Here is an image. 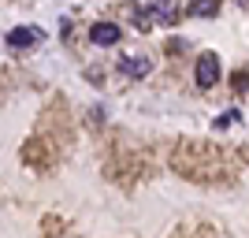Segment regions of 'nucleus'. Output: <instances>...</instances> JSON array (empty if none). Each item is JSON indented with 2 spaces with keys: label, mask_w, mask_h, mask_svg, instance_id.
<instances>
[{
  "label": "nucleus",
  "mask_w": 249,
  "mask_h": 238,
  "mask_svg": "<svg viewBox=\"0 0 249 238\" xmlns=\"http://www.w3.org/2000/svg\"><path fill=\"white\" fill-rule=\"evenodd\" d=\"M119 71H123L126 78H145V74L153 71V63H149L145 56H123V60H119Z\"/></svg>",
  "instance_id": "nucleus-3"
},
{
  "label": "nucleus",
  "mask_w": 249,
  "mask_h": 238,
  "mask_svg": "<svg viewBox=\"0 0 249 238\" xmlns=\"http://www.w3.org/2000/svg\"><path fill=\"white\" fill-rule=\"evenodd\" d=\"M234 119H238V112H223V115H219V119H216V127H219V130H223V127H231V123H234Z\"/></svg>",
  "instance_id": "nucleus-7"
},
{
  "label": "nucleus",
  "mask_w": 249,
  "mask_h": 238,
  "mask_svg": "<svg viewBox=\"0 0 249 238\" xmlns=\"http://www.w3.org/2000/svg\"><path fill=\"white\" fill-rule=\"evenodd\" d=\"M190 11H194V15H201V19H212V15L219 11V4H216V0H197Z\"/></svg>",
  "instance_id": "nucleus-6"
},
{
  "label": "nucleus",
  "mask_w": 249,
  "mask_h": 238,
  "mask_svg": "<svg viewBox=\"0 0 249 238\" xmlns=\"http://www.w3.org/2000/svg\"><path fill=\"white\" fill-rule=\"evenodd\" d=\"M41 41V30H34V26H19V30L8 34V45L11 49H30V45Z\"/></svg>",
  "instance_id": "nucleus-4"
},
{
  "label": "nucleus",
  "mask_w": 249,
  "mask_h": 238,
  "mask_svg": "<svg viewBox=\"0 0 249 238\" xmlns=\"http://www.w3.org/2000/svg\"><path fill=\"white\" fill-rule=\"evenodd\" d=\"M149 11H153L156 22H167V26L178 19V11H175V4H171V0H149Z\"/></svg>",
  "instance_id": "nucleus-5"
},
{
  "label": "nucleus",
  "mask_w": 249,
  "mask_h": 238,
  "mask_svg": "<svg viewBox=\"0 0 249 238\" xmlns=\"http://www.w3.org/2000/svg\"><path fill=\"white\" fill-rule=\"evenodd\" d=\"M119 37H123V30L115 22H97L93 30H89V41L93 45H119Z\"/></svg>",
  "instance_id": "nucleus-2"
},
{
  "label": "nucleus",
  "mask_w": 249,
  "mask_h": 238,
  "mask_svg": "<svg viewBox=\"0 0 249 238\" xmlns=\"http://www.w3.org/2000/svg\"><path fill=\"white\" fill-rule=\"evenodd\" d=\"M197 86L201 90H208V86H216V78H219V56L216 52H201L197 56Z\"/></svg>",
  "instance_id": "nucleus-1"
}]
</instances>
